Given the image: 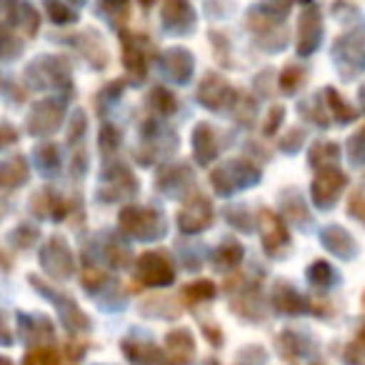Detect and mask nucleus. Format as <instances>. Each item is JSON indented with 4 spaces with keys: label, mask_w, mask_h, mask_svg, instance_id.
I'll return each mask as SVG.
<instances>
[{
    "label": "nucleus",
    "mask_w": 365,
    "mask_h": 365,
    "mask_svg": "<svg viewBox=\"0 0 365 365\" xmlns=\"http://www.w3.org/2000/svg\"><path fill=\"white\" fill-rule=\"evenodd\" d=\"M190 68H193V61L185 51H173L165 56V71L173 81L185 83L190 78Z\"/></svg>",
    "instance_id": "nucleus-15"
},
{
    "label": "nucleus",
    "mask_w": 365,
    "mask_h": 365,
    "mask_svg": "<svg viewBox=\"0 0 365 365\" xmlns=\"http://www.w3.org/2000/svg\"><path fill=\"white\" fill-rule=\"evenodd\" d=\"M138 278L145 285H170L175 280V273H173L170 263H168L163 255L158 253H145L138 258Z\"/></svg>",
    "instance_id": "nucleus-6"
},
{
    "label": "nucleus",
    "mask_w": 365,
    "mask_h": 365,
    "mask_svg": "<svg viewBox=\"0 0 365 365\" xmlns=\"http://www.w3.org/2000/svg\"><path fill=\"white\" fill-rule=\"evenodd\" d=\"M123 348H125L128 358L138 365H158L163 360V353L155 345H143V343H130V340H125Z\"/></svg>",
    "instance_id": "nucleus-16"
},
{
    "label": "nucleus",
    "mask_w": 365,
    "mask_h": 365,
    "mask_svg": "<svg viewBox=\"0 0 365 365\" xmlns=\"http://www.w3.org/2000/svg\"><path fill=\"white\" fill-rule=\"evenodd\" d=\"M210 223H213V208H210V200L203 195H193L178 213V228L182 233H200Z\"/></svg>",
    "instance_id": "nucleus-5"
},
{
    "label": "nucleus",
    "mask_w": 365,
    "mask_h": 365,
    "mask_svg": "<svg viewBox=\"0 0 365 365\" xmlns=\"http://www.w3.org/2000/svg\"><path fill=\"white\" fill-rule=\"evenodd\" d=\"M33 158H36V165L41 168L43 175H56V173L61 170V153H58V148L51 145V143L38 145Z\"/></svg>",
    "instance_id": "nucleus-18"
},
{
    "label": "nucleus",
    "mask_w": 365,
    "mask_h": 365,
    "mask_svg": "<svg viewBox=\"0 0 365 365\" xmlns=\"http://www.w3.org/2000/svg\"><path fill=\"white\" fill-rule=\"evenodd\" d=\"M323 243L328 245V248L333 250V253H338V255H343V258H348L353 240H350L348 233H345V230H340L338 225H330V228L323 233Z\"/></svg>",
    "instance_id": "nucleus-20"
},
{
    "label": "nucleus",
    "mask_w": 365,
    "mask_h": 365,
    "mask_svg": "<svg viewBox=\"0 0 365 365\" xmlns=\"http://www.w3.org/2000/svg\"><path fill=\"white\" fill-rule=\"evenodd\" d=\"M23 365H58V353L53 348H41V345H38L36 350H31V353L26 355Z\"/></svg>",
    "instance_id": "nucleus-22"
},
{
    "label": "nucleus",
    "mask_w": 365,
    "mask_h": 365,
    "mask_svg": "<svg viewBox=\"0 0 365 365\" xmlns=\"http://www.w3.org/2000/svg\"><path fill=\"white\" fill-rule=\"evenodd\" d=\"M338 160V145H333V143H328V145H315L313 148V153H310V163H313V165H318L320 170H323V168H328V163L325 160Z\"/></svg>",
    "instance_id": "nucleus-23"
},
{
    "label": "nucleus",
    "mask_w": 365,
    "mask_h": 365,
    "mask_svg": "<svg viewBox=\"0 0 365 365\" xmlns=\"http://www.w3.org/2000/svg\"><path fill=\"white\" fill-rule=\"evenodd\" d=\"M283 120V108H273L270 110V118L265 120V133H275V125Z\"/></svg>",
    "instance_id": "nucleus-32"
},
{
    "label": "nucleus",
    "mask_w": 365,
    "mask_h": 365,
    "mask_svg": "<svg viewBox=\"0 0 365 365\" xmlns=\"http://www.w3.org/2000/svg\"><path fill=\"white\" fill-rule=\"evenodd\" d=\"M33 240H38V230L31 225H21L16 233H11V243H18V248H31Z\"/></svg>",
    "instance_id": "nucleus-24"
},
{
    "label": "nucleus",
    "mask_w": 365,
    "mask_h": 365,
    "mask_svg": "<svg viewBox=\"0 0 365 365\" xmlns=\"http://www.w3.org/2000/svg\"><path fill=\"white\" fill-rule=\"evenodd\" d=\"M208 365H215V360H210V363H208Z\"/></svg>",
    "instance_id": "nucleus-35"
},
{
    "label": "nucleus",
    "mask_w": 365,
    "mask_h": 365,
    "mask_svg": "<svg viewBox=\"0 0 365 365\" xmlns=\"http://www.w3.org/2000/svg\"><path fill=\"white\" fill-rule=\"evenodd\" d=\"M190 180V170L185 165H170L168 170L160 173L158 182H160V188L165 190L168 195H178V190Z\"/></svg>",
    "instance_id": "nucleus-17"
},
{
    "label": "nucleus",
    "mask_w": 365,
    "mask_h": 365,
    "mask_svg": "<svg viewBox=\"0 0 365 365\" xmlns=\"http://www.w3.org/2000/svg\"><path fill=\"white\" fill-rule=\"evenodd\" d=\"M0 365H13V363L8 358H0Z\"/></svg>",
    "instance_id": "nucleus-34"
},
{
    "label": "nucleus",
    "mask_w": 365,
    "mask_h": 365,
    "mask_svg": "<svg viewBox=\"0 0 365 365\" xmlns=\"http://www.w3.org/2000/svg\"><path fill=\"white\" fill-rule=\"evenodd\" d=\"M63 120V106L56 101H46L41 106L33 108V113L28 115V128L33 135H51L58 130Z\"/></svg>",
    "instance_id": "nucleus-9"
},
{
    "label": "nucleus",
    "mask_w": 365,
    "mask_h": 365,
    "mask_svg": "<svg viewBox=\"0 0 365 365\" xmlns=\"http://www.w3.org/2000/svg\"><path fill=\"white\" fill-rule=\"evenodd\" d=\"M13 343V333L6 328V318L0 315V345H11Z\"/></svg>",
    "instance_id": "nucleus-33"
},
{
    "label": "nucleus",
    "mask_w": 365,
    "mask_h": 365,
    "mask_svg": "<svg viewBox=\"0 0 365 365\" xmlns=\"http://www.w3.org/2000/svg\"><path fill=\"white\" fill-rule=\"evenodd\" d=\"M275 305H278L280 310H285V313H298L300 305H303V300H300L290 288L280 285V288L275 290Z\"/></svg>",
    "instance_id": "nucleus-21"
},
{
    "label": "nucleus",
    "mask_w": 365,
    "mask_h": 365,
    "mask_svg": "<svg viewBox=\"0 0 365 365\" xmlns=\"http://www.w3.org/2000/svg\"><path fill=\"white\" fill-rule=\"evenodd\" d=\"M135 193V178L130 175L125 165H110L101 175V200H125Z\"/></svg>",
    "instance_id": "nucleus-4"
},
{
    "label": "nucleus",
    "mask_w": 365,
    "mask_h": 365,
    "mask_svg": "<svg viewBox=\"0 0 365 365\" xmlns=\"http://www.w3.org/2000/svg\"><path fill=\"white\" fill-rule=\"evenodd\" d=\"M198 101L203 103L205 108H210V110H218V108H223L225 103L230 101V88L225 86L223 81H218V78H208V81L200 86Z\"/></svg>",
    "instance_id": "nucleus-12"
},
{
    "label": "nucleus",
    "mask_w": 365,
    "mask_h": 365,
    "mask_svg": "<svg viewBox=\"0 0 365 365\" xmlns=\"http://www.w3.org/2000/svg\"><path fill=\"white\" fill-rule=\"evenodd\" d=\"M343 185H345L343 173L335 170V168H323L313 182V200L320 208H328V205L335 203V198L340 195Z\"/></svg>",
    "instance_id": "nucleus-8"
},
{
    "label": "nucleus",
    "mask_w": 365,
    "mask_h": 365,
    "mask_svg": "<svg viewBox=\"0 0 365 365\" xmlns=\"http://www.w3.org/2000/svg\"><path fill=\"white\" fill-rule=\"evenodd\" d=\"M41 265L48 275L58 280H66L73 275L76 270V263H73V253L68 248V243L63 238H51L46 245L41 248Z\"/></svg>",
    "instance_id": "nucleus-3"
},
{
    "label": "nucleus",
    "mask_w": 365,
    "mask_h": 365,
    "mask_svg": "<svg viewBox=\"0 0 365 365\" xmlns=\"http://www.w3.org/2000/svg\"><path fill=\"white\" fill-rule=\"evenodd\" d=\"M118 223L128 235L143 240V243H153V240L165 235V220L160 213L150 208H138V205H128L118 215Z\"/></svg>",
    "instance_id": "nucleus-1"
},
{
    "label": "nucleus",
    "mask_w": 365,
    "mask_h": 365,
    "mask_svg": "<svg viewBox=\"0 0 365 365\" xmlns=\"http://www.w3.org/2000/svg\"><path fill=\"white\" fill-rule=\"evenodd\" d=\"M308 278H310V283H315V285H328L330 280H333V270H330L328 263H315L313 268L308 270Z\"/></svg>",
    "instance_id": "nucleus-25"
},
{
    "label": "nucleus",
    "mask_w": 365,
    "mask_h": 365,
    "mask_svg": "<svg viewBox=\"0 0 365 365\" xmlns=\"http://www.w3.org/2000/svg\"><path fill=\"white\" fill-rule=\"evenodd\" d=\"M240 258H243V248H240L238 243H223L213 253V263H215V268H218V270L235 268V265L240 263Z\"/></svg>",
    "instance_id": "nucleus-19"
},
{
    "label": "nucleus",
    "mask_w": 365,
    "mask_h": 365,
    "mask_svg": "<svg viewBox=\"0 0 365 365\" xmlns=\"http://www.w3.org/2000/svg\"><path fill=\"white\" fill-rule=\"evenodd\" d=\"M153 103H155L160 113H173V110H175V101H173L170 93L163 91V88H158V91L153 93Z\"/></svg>",
    "instance_id": "nucleus-29"
},
{
    "label": "nucleus",
    "mask_w": 365,
    "mask_h": 365,
    "mask_svg": "<svg viewBox=\"0 0 365 365\" xmlns=\"http://www.w3.org/2000/svg\"><path fill=\"white\" fill-rule=\"evenodd\" d=\"M193 145H195V158H198L200 165H208V163H213V158L218 155V143H215V135H213V130H210V125H205V123L195 125Z\"/></svg>",
    "instance_id": "nucleus-11"
},
{
    "label": "nucleus",
    "mask_w": 365,
    "mask_h": 365,
    "mask_svg": "<svg viewBox=\"0 0 365 365\" xmlns=\"http://www.w3.org/2000/svg\"><path fill=\"white\" fill-rule=\"evenodd\" d=\"M31 283L36 285L38 290H41L43 295H48L51 300H56L58 303V315H61V323L66 325L68 330H88V325H91V320H88V315L83 313L81 308H78V303L76 300H71V298H63V295H56V293H51V290L46 288L43 283H38L36 278L31 275Z\"/></svg>",
    "instance_id": "nucleus-7"
},
{
    "label": "nucleus",
    "mask_w": 365,
    "mask_h": 365,
    "mask_svg": "<svg viewBox=\"0 0 365 365\" xmlns=\"http://www.w3.org/2000/svg\"><path fill=\"white\" fill-rule=\"evenodd\" d=\"M210 180H213L215 190H218L220 195H230L233 190H243V188H248V185H253V182H258L260 170L250 165V163L230 160V163H225V165H220L218 170H213Z\"/></svg>",
    "instance_id": "nucleus-2"
},
{
    "label": "nucleus",
    "mask_w": 365,
    "mask_h": 365,
    "mask_svg": "<svg viewBox=\"0 0 365 365\" xmlns=\"http://www.w3.org/2000/svg\"><path fill=\"white\" fill-rule=\"evenodd\" d=\"M350 213L365 223V190H358V193H353V198H350Z\"/></svg>",
    "instance_id": "nucleus-30"
},
{
    "label": "nucleus",
    "mask_w": 365,
    "mask_h": 365,
    "mask_svg": "<svg viewBox=\"0 0 365 365\" xmlns=\"http://www.w3.org/2000/svg\"><path fill=\"white\" fill-rule=\"evenodd\" d=\"M260 235H263V245L270 255H275L280 245L288 243V230L283 228L278 215L270 213V210H263V213H260Z\"/></svg>",
    "instance_id": "nucleus-10"
},
{
    "label": "nucleus",
    "mask_w": 365,
    "mask_h": 365,
    "mask_svg": "<svg viewBox=\"0 0 365 365\" xmlns=\"http://www.w3.org/2000/svg\"><path fill=\"white\" fill-rule=\"evenodd\" d=\"M108 280V275L103 273V270H98V268H86L83 270V285H86L88 290H101V285Z\"/></svg>",
    "instance_id": "nucleus-27"
},
{
    "label": "nucleus",
    "mask_w": 365,
    "mask_h": 365,
    "mask_svg": "<svg viewBox=\"0 0 365 365\" xmlns=\"http://www.w3.org/2000/svg\"><path fill=\"white\" fill-rule=\"evenodd\" d=\"M185 293H188L190 298H195V300H208V298H213V295H215V285L210 283V280H200V283L188 285V290H185Z\"/></svg>",
    "instance_id": "nucleus-26"
},
{
    "label": "nucleus",
    "mask_w": 365,
    "mask_h": 365,
    "mask_svg": "<svg viewBox=\"0 0 365 365\" xmlns=\"http://www.w3.org/2000/svg\"><path fill=\"white\" fill-rule=\"evenodd\" d=\"M101 145H103V150H106V153L115 150V148L120 145V133H118V128H113V125L103 128V130H101Z\"/></svg>",
    "instance_id": "nucleus-28"
},
{
    "label": "nucleus",
    "mask_w": 365,
    "mask_h": 365,
    "mask_svg": "<svg viewBox=\"0 0 365 365\" xmlns=\"http://www.w3.org/2000/svg\"><path fill=\"white\" fill-rule=\"evenodd\" d=\"M28 180V165L21 155L0 163V188L13 190Z\"/></svg>",
    "instance_id": "nucleus-13"
},
{
    "label": "nucleus",
    "mask_w": 365,
    "mask_h": 365,
    "mask_svg": "<svg viewBox=\"0 0 365 365\" xmlns=\"http://www.w3.org/2000/svg\"><path fill=\"white\" fill-rule=\"evenodd\" d=\"M16 140H18V133L13 130L11 125H3V123H0V148L13 145Z\"/></svg>",
    "instance_id": "nucleus-31"
},
{
    "label": "nucleus",
    "mask_w": 365,
    "mask_h": 365,
    "mask_svg": "<svg viewBox=\"0 0 365 365\" xmlns=\"http://www.w3.org/2000/svg\"><path fill=\"white\" fill-rule=\"evenodd\" d=\"M168 353L173 355L178 365L188 363L193 358V335L188 330H173L168 335Z\"/></svg>",
    "instance_id": "nucleus-14"
}]
</instances>
